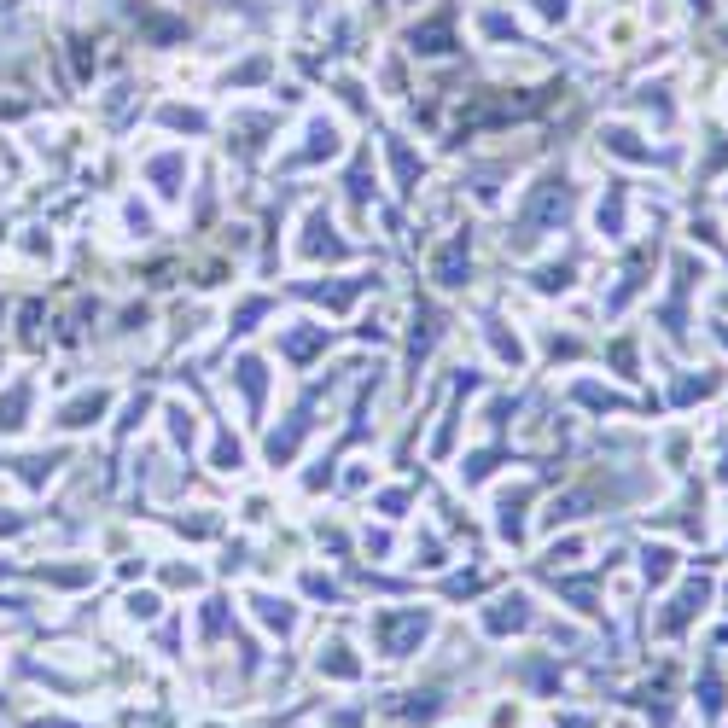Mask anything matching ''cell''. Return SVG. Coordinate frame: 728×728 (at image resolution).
<instances>
[{
  "label": "cell",
  "instance_id": "obj_1",
  "mask_svg": "<svg viewBox=\"0 0 728 728\" xmlns=\"http://www.w3.org/2000/svg\"><path fill=\"white\" fill-rule=\"evenodd\" d=\"M705 600H711V583H688V589L676 595V606L659 618V629H664V635H682V629H688L699 612H705Z\"/></svg>",
  "mask_w": 728,
  "mask_h": 728
},
{
  "label": "cell",
  "instance_id": "obj_2",
  "mask_svg": "<svg viewBox=\"0 0 728 728\" xmlns=\"http://www.w3.org/2000/svg\"><path fill=\"white\" fill-rule=\"evenodd\" d=\"M606 146H612L618 158H629V164H653V158H659L653 146H641V134H635V129H612V134H606Z\"/></svg>",
  "mask_w": 728,
  "mask_h": 728
},
{
  "label": "cell",
  "instance_id": "obj_3",
  "mask_svg": "<svg viewBox=\"0 0 728 728\" xmlns=\"http://www.w3.org/2000/svg\"><path fill=\"white\" fill-rule=\"evenodd\" d=\"M641 571H647V583H664L676 571V554L670 548H641Z\"/></svg>",
  "mask_w": 728,
  "mask_h": 728
},
{
  "label": "cell",
  "instance_id": "obj_4",
  "mask_svg": "<svg viewBox=\"0 0 728 728\" xmlns=\"http://www.w3.org/2000/svg\"><path fill=\"white\" fill-rule=\"evenodd\" d=\"M688 6H694V12H711V0H688Z\"/></svg>",
  "mask_w": 728,
  "mask_h": 728
}]
</instances>
